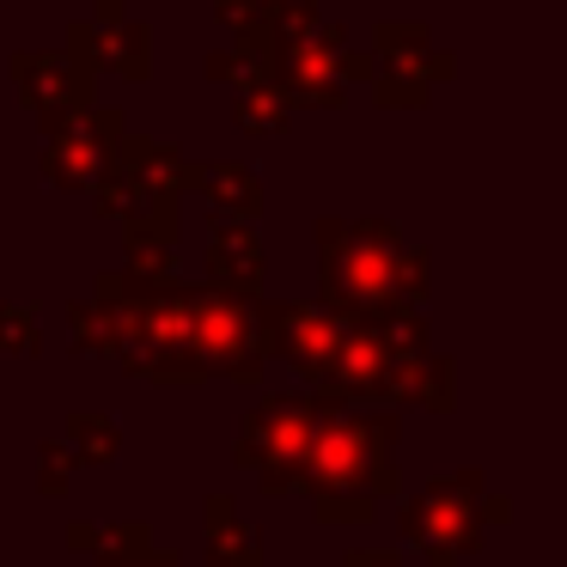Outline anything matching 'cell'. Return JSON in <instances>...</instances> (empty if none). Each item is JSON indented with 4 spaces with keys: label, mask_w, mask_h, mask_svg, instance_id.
I'll list each match as a JSON object with an SVG mask.
<instances>
[{
    "label": "cell",
    "mask_w": 567,
    "mask_h": 567,
    "mask_svg": "<svg viewBox=\"0 0 567 567\" xmlns=\"http://www.w3.org/2000/svg\"><path fill=\"white\" fill-rule=\"evenodd\" d=\"M189 342L208 379L233 384H262V336H257V306L238 287H189Z\"/></svg>",
    "instance_id": "cell-4"
},
{
    "label": "cell",
    "mask_w": 567,
    "mask_h": 567,
    "mask_svg": "<svg viewBox=\"0 0 567 567\" xmlns=\"http://www.w3.org/2000/svg\"><path fill=\"white\" fill-rule=\"evenodd\" d=\"M196 189H208V202L226 214V220H257V214H262V184H257V172H245V165L202 172Z\"/></svg>",
    "instance_id": "cell-12"
},
{
    "label": "cell",
    "mask_w": 567,
    "mask_h": 567,
    "mask_svg": "<svg viewBox=\"0 0 567 567\" xmlns=\"http://www.w3.org/2000/svg\"><path fill=\"white\" fill-rule=\"evenodd\" d=\"M68 318H74V348H80V354H111V348H116V311H111V299H104V293H92L86 306L74 299Z\"/></svg>",
    "instance_id": "cell-16"
},
{
    "label": "cell",
    "mask_w": 567,
    "mask_h": 567,
    "mask_svg": "<svg viewBox=\"0 0 567 567\" xmlns=\"http://www.w3.org/2000/svg\"><path fill=\"white\" fill-rule=\"evenodd\" d=\"M311 409H318L311 396H262L245 415V427H238L233 457L269 494L299 488V452H306V433H311Z\"/></svg>",
    "instance_id": "cell-5"
},
{
    "label": "cell",
    "mask_w": 567,
    "mask_h": 567,
    "mask_svg": "<svg viewBox=\"0 0 567 567\" xmlns=\"http://www.w3.org/2000/svg\"><path fill=\"white\" fill-rule=\"evenodd\" d=\"M116 421H104V415H92V409H74L68 415V452L80 457V464H111L116 457Z\"/></svg>",
    "instance_id": "cell-15"
},
{
    "label": "cell",
    "mask_w": 567,
    "mask_h": 567,
    "mask_svg": "<svg viewBox=\"0 0 567 567\" xmlns=\"http://www.w3.org/2000/svg\"><path fill=\"white\" fill-rule=\"evenodd\" d=\"M128 226V281H172L177 262H172V238L165 226H147V220H123Z\"/></svg>",
    "instance_id": "cell-13"
},
{
    "label": "cell",
    "mask_w": 567,
    "mask_h": 567,
    "mask_svg": "<svg viewBox=\"0 0 567 567\" xmlns=\"http://www.w3.org/2000/svg\"><path fill=\"white\" fill-rule=\"evenodd\" d=\"M68 43H74V55L92 62V68L104 62V68H116V74H128V80L153 74V38H147V25H135V19L123 13V0H99L92 25H74Z\"/></svg>",
    "instance_id": "cell-8"
},
{
    "label": "cell",
    "mask_w": 567,
    "mask_h": 567,
    "mask_svg": "<svg viewBox=\"0 0 567 567\" xmlns=\"http://www.w3.org/2000/svg\"><path fill=\"white\" fill-rule=\"evenodd\" d=\"M482 518H506L501 494H482L476 476H440L403 506V537L415 543L433 567H457V555L476 549Z\"/></svg>",
    "instance_id": "cell-3"
},
{
    "label": "cell",
    "mask_w": 567,
    "mask_h": 567,
    "mask_svg": "<svg viewBox=\"0 0 567 567\" xmlns=\"http://www.w3.org/2000/svg\"><path fill=\"white\" fill-rule=\"evenodd\" d=\"M396 421L372 409H348L342 396H323L311 409V433L299 452V488L318 501V518H372V501L396 494Z\"/></svg>",
    "instance_id": "cell-1"
},
{
    "label": "cell",
    "mask_w": 567,
    "mask_h": 567,
    "mask_svg": "<svg viewBox=\"0 0 567 567\" xmlns=\"http://www.w3.org/2000/svg\"><path fill=\"white\" fill-rule=\"evenodd\" d=\"M74 470H80V457L68 452V445H55V440H50V445L38 452V488H43V494H62Z\"/></svg>",
    "instance_id": "cell-18"
},
{
    "label": "cell",
    "mask_w": 567,
    "mask_h": 567,
    "mask_svg": "<svg viewBox=\"0 0 567 567\" xmlns=\"http://www.w3.org/2000/svg\"><path fill=\"white\" fill-rule=\"evenodd\" d=\"M116 141H123V123H116L111 104H86V111H74V116H55L50 135H43V184L92 189V177L104 172Z\"/></svg>",
    "instance_id": "cell-6"
},
{
    "label": "cell",
    "mask_w": 567,
    "mask_h": 567,
    "mask_svg": "<svg viewBox=\"0 0 567 567\" xmlns=\"http://www.w3.org/2000/svg\"><path fill=\"white\" fill-rule=\"evenodd\" d=\"M208 567H262V555H257V530L250 525H238V513L226 506V494H214L208 501Z\"/></svg>",
    "instance_id": "cell-11"
},
{
    "label": "cell",
    "mask_w": 567,
    "mask_h": 567,
    "mask_svg": "<svg viewBox=\"0 0 567 567\" xmlns=\"http://www.w3.org/2000/svg\"><path fill=\"white\" fill-rule=\"evenodd\" d=\"M92 74L99 68L80 62V55H55V50H38V55H13V80L25 92V104L43 116V128L55 116H74L92 104Z\"/></svg>",
    "instance_id": "cell-7"
},
{
    "label": "cell",
    "mask_w": 567,
    "mask_h": 567,
    "mask_svg": "<svg viewBox=\"0 0 567 567\" xmlns=\"http://www.w3.org/2000/svg\"><path fill=\"white\" fill-rule=\"evenodd\" d=\"M318 281L330 306L379 311L403 306V238L391 220H323L318 226Z\"/></svg>",
    "instance_id": "cell-2"
},
{
    "label": "cell",
    "mask_w": 567,
    "mask_h": 567,
    "mask_svg": "<svg viewBox=\"0 0 567 567\" xmlns=\"http://www.w3.org/2000/svg\"><path fill=\"white\" fill-rule=\"evenodd\" d=\"M0 354H38V318L0 299Z\"/></svg>",
    "instance_id": "cell-17"
},
{
    "label": "cell",
    "mask_w": 567,
    "mask_h": 567,
    "mask_svg": "<svg viewBox=\"0 0 567 567\" xmlns=\"http://www.w3.org/2000/svg\"><path fill=\"white\" fill-rule=\"evenodd\" d=\"M104 567H177L172 555H104Z\"/></svg>",
    "instance_id": "cell-19"
},
{
    "label": "cell",
    "mask_w": 567,
    "mask_h": 567,
    "mask_svg": "<svg viewBox=\"0 0 567 567\" xmlns=\"http://www.w3.org/2000/svg\"><path fill=\"white\" fill-rule=\"evenodd\" d=\"M111 159L123 165L141 189H153V196H177V189H196L202 184V172H189L184 153L165 147V141H153V135H123Z\"/></svg>",
    "instance_id": "cell-9"
},
{
    "label": "cell",
    "mask_w": 567,
    "mask_h": 567,
    "mask_svg": "<svg viewBox=\"0 0 567 567\" xmlns=\"http://www.w3.org/2000/svg\"><path fill=\"white\" fill-rule=\"evenodd\" d=\"M208 269L220 287H238V293H257L262 287V245L250 238L245 220H214L208 226Z\"/></svg>",
    "instance_id": "cell-10"
},
{
    "label": "cell",
    "mask_w": 567,
    "mask_h": 567,
    "mask_svg": "<svg viewBox=\"0 0 567 567\" xmlns=\"http://www.w3.org/2000/svg\"><path fill=\"white\" fill-rule=\"evenodd\" d=\"M287 92L275 86V80H245L238 86V111H233V123H238V135H281L287 128Z\"/></svg>",
    "instance_id": "cell-14"
}]
</instances>
